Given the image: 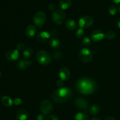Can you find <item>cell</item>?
<instances>
[{"mask_svg":"<svg viewBox=\"0 0 120 120\" xmlns=\"http://www.w3.org/2000/svg\"><path fill=\"white\" fill-rule=\"evenodd\" d=\"M79 57L80 60L84 63H88L93 59V55L90 49L87 48H83L79 53Z\"/></svg>","mask_w":120,"mask_h":120,"instance_id":"5b68a950","label":"cell"},{"mask_svg":"<svg viewBox=\"0 0 120 120\" xmlns=\"http://www.w3.org/2000/svg\"><path fill=\"white\" fill-rule=\"evenodd\" d=\"M91 39L95 42H98L102 41L105 38V34L101 29H96L91 34Z\"/></svg>","mask_w":120,"mask_h":120,"instance_id":"9c48e42d","label":"cell"},{"mask_svg":"<svg viewBox=\"0 0 120 120\" xmlns=\"http://www.w3.org/2000/svg\"><path fill=\"white\" fill-rule=\"evenodd\" d=\"M109 12L110 15H115L117 12V7L114 5H111L109 8Z\"/></svg>","mask_w":120,"mask_h":120,"instance_id":"484cf974","label":"cell"},{"mask_svg":"<svg viewBox=\"0 0 120 120\" xmlns=\"http://www.w3.org/2000/svg\"><path fill=\"white\" fill-rule=\"evenodd\" d=\"M74 103L76 107L81 110H86L88 108V103L87 101L81 97H77L75 100Z\"/></svg>","mask_w":120,"mask_h":120,"instance_id":"30bf717a","label":"cell"},{"mask_svg":"<svg viewBox=\"0 0 120 120\" xmlns=\"http://www.w3.org/2000/svg\"><path fill=\"white\" fill-rule=\"evenodd\" d=\"M36 120H45L44 114H39L36 117Z\"/></svg>","mask_w":120,"mask_h":120,"instance_id":"836d02e7","label":"cell"},{"mask_svg":"<svg viewBox=\"0 0 120 120\" xmlns=\"http://www.w3.org/2000/svg\"><path fill=\"white\" fill-rule=\"evenodd\" d=\"M28 117V113L25 109H21L17 111L16 118L18 120H27Z\"/></svg>","mask_w":120,"mask_h":120,"instance_id":"9a60e30c","label":"cell"},{"mask_svg":"<svg viewBox=\"0 0 120 120\" xmlns=\"http://www.w3.org/2000/svg\"><path fill=\"white\" fill-rule=\"evenodd\" d=\"M100 110V108L99 105L94 104L89 108V113L91 115H97L99 113Z\"/></svg>","mask_w":120,"mask_h":120,"instance_id":"7402d4cb","label":"cell"},{"mask_svg":"<svg viewBox=\"0 0 120 120\" xmlns=\"http://www.w3.org/2000/svg\"><path fill=\"white\" fill-rule=\"evenodd\" d=\"M14 104L16 105H19L22 104V100L19 98H15L14 100Z\"/></svg>","mask_w":120,"mask_h":120,"instance_id":"f546056e","label":"cell"},{"mask_svg":"<svg viewBox=\"0 0 120 120\" xmlns=\"http://www.w3.org/2000/svg\"><path fill=\"white\" fill-rule=\"evenodd\" d=\"M90 120H100L98 118H97V117H94V118H92Z\"/></svg>","mask_w":120,"mask_h":120,"instance_id":"74e56055","label":"cell"},{"mask_svg":"<svg viewBox=\"0 0 120 120\" xmlns=\"http://www.w3.org/2000/svg\"><path fill=\"white\" fill-rule=\"evenodd\" d=\"M118 10H119L120 12V5L119 6V8H118Z\"/></svg>","mask_w":120,"mask_h":120,"instance_id":"f35d334b","label":"cell"},{"mask_svg":"<svg viewBox=\"0 0 120 120\" xmlns=\"http://www.w3.org/2000/svg\"><path fill=\"white\" fill-rule=\"evenodd\" d=\"M32 61L30 60H21L18 63V68L20 70H24L27 67L32 64Z\"/></svg>","mask_w":120,"mask_h":120,"instance_id":"2e32d148","label":"cell"},{"mask_svg":"<svg viewBox=\"0 0 120 120\" xmlns=\"http://www.w3.org/2000/svg\"><path fill=\"white\" fill-rule=\"evenodd\" d=\"M56 85H57V86L58 87L62 88V87L63 86V85H64L63 80H62L61 79L57 81V82H56Z\"/></svg>","mask_w":120,"mask_h":120,"instance_id":"1f68e13d","label":"cell"},{"mask_svg":"<svg viewBox=\"0 0 120 120\" xmlns=\"http://www.w3.org/2000/svg\"><path fill=\"white\" fill-rule=\"evenodd\" d=\"M59 76L60 79L62 80H68L70 77V70L66 67L60 68L59 71Z\"/></svg>","mask_w":120,"mask_h":120,"instance_id":"7c38bea8","label":"cell"},{"mask_svg":"<svg viewBox=\"0 0 120 120\" xmlns=\"http://www.w3.org/2000/svg\"><path fill=\"white\" fill-rule=\"evenodd\" d=\"M19 57V50L17 49L11 50L8 51L6 54V58L9 61H15L18 59Z\"/></svg>","mask_w":120,"mask_h":120,"instance_id":"4fadbf2b","label":"cell"},{"mask_svg":"<svg viewBox=\"0 0 120 120\" xmlns=\"http://www.w3.org/2000/svg\"><path fill=\"white\" fill-rule=\"evenodd\" d=\"M73 96V91L69 87H62L57 89L52 94V100L56 103H63L70 99Z\"/></svg>","mask_w":120,"mask_h":120,"instance_id":"7a4b0ae2","label":"cell"},{"mask_svg":"<svg viewBox=\"0 0 120 120\" xmlns=\"http://www.w3.org/2000/svg\"><path fill=\"white\" fill-rule=\"evenodd\" d=\"M46 19V17L45 14L43 12L39 11L36 12L34 15L33 21L35 25L37 26L38 28H42L45 23Z\"/></svg>","mask_w":120,"mask_h":120,"instance_id":"8992f818","label":"cell"},{"mask_svg":"<svg viewBox=\"0 0 120 120\" xmlns=\"http://www.w3.org/2000/svg\"><path fill=\"white\" fill-rule=\"evenodd\" d=\"M105 120H116L113 117H108L105 118Z\"/></svg>","mask_w":120,"mask_h":120,"instance_id":"e575fe53","label":"cell"},{"mask_svg":"<svg viewBox=\"0 0 120 120\" xmlns=\"http://www.w3.org/2000/svg\"><path fill=\"white\" fill-rule=\"evenodd\" d=\"M116 34H115L114 32L111 31V30H110V31L107 32L105 34V38L106 39L109 40H112L116 38Z\"/></svg>","mask_w":120,"mask_h":120,"instance_id":"cb8c5ba5","label":"cell"},{"mask_svg":"<svg viewBox=\"0 0 120 120\" xmlns=\"http://www.w3.org/2000/svg\"><path fill=\"white\" fill-rule=\"evenodd\" d=\"M41 110L43 114L48 115L53 111V105L51 102L48 100H44L41 103L40 105Z\"/></svg>","mask_w":120,"mask_h":120,"instance_id":"52a82bcc","label":"cell"},{"mask_svg":"<svg viewBox=\"0 0 120 120\" xmlns=\"http://www.w3.org/2000/svg\"><path fill=\"white\" fill-rule=\"evenodd\" d=\"M0 76H1V72H0Z\"/></svg>","mask_w":120,"mask_h":120,"instance_id":"ab89813d","label":"cell"},{"mask_svg":"<svg viewBox=\"0 0 120 120\" xmlns=\"http://www.w3.org/2000/svg\"><path fill=\"white\" fill-rule=\"evenodd\" d=\"M76 89L84 95L91 94L96 91L97 85L94 81L89 78H81L76 82Z\"/></svg>","mask_w":120,"mask_h":120,"instance_id":"6da1fadb","label":"cell"},{"mask_svg":"<svg viewBox=\"0 0 120 120\" xmlns=\"http://www.w3.org/2000/svg\"><path fill=\"white\" fill-rule=\"evenodd\" d=\"M71 0H60L59 2V7L63 10H66L70 8L71 6Z\"/></svg>","mask_w":120,"mask_h":120,"instance_id":"d6986e66","label":"cell"},{"mask_svg":"<svg viewBox=\"0 0 120 120\" xmlns=\"http://www.w3.org/2000/svg\"><path fill=\"white\" fill-rule=\"evenodd\" d=\"M65 26L67 29L70 30H74L77 28V23L75 20L72 19H68L65 22Z\"/></svg>","mask_w":120,"mask_h":120,"instance_id":"e0dca14e","label":"cell"},{"mask_svg":"<svg viewBox=\"0 0 120 120\" xmlns=\"http://www.w3.org/2000/svg\"><path fill=\"white\" fill-rule=\"evenodd\" d=\"M112 2L115 4H119L120 3V0H111Z\"/></svg>","mask_w":120,"mask_h":120,"instance_id":"d590c367","label":"cell"},{"mask_svg":"<svg viewBox=\"0 0 120 120\" xmlns=\"http://www.w3.org/2000/svg\"><path fill=\"white\" fill-rule=\"evenodd\" d=\"M93 23V19L90 16H83L79 20V25L82 29L89 28Z\"/></svg>","mask_w":120,"mask_h":120,"instance_id":"ba28073f","label":"cell"},{"mask_svg":"<svg viewBox=\"0 0 120 120\" xmlns=\"http://www.w3.org/2000/svg\"><path fill=\"white\" fill-rule=\"evenodd\" d=\"M75 120H89V116L86 112H79L75 116Z\"/></svg>","mask_w":120,"mask_h":120,"instance_id":"44dd1931","label":"cell"},{"mask_svg":"<svg viewBox=\"0 0 120 120\" xmlns=\"http://www.w3.org/2000/svg\"><path fill=\"white\" fill-rule=\"evenodd\" d=\"M66 19V15L64 12L59 9H57L53 12L52 15L53 22L56 25L63 23Z\"/></svg>","mask_w":120,"mask_h":120,"instance_id":"277c9868","label":"cell"},{"mask_svg":"<svg viewBox=\"0 0 120 120\" xmlns=\"http://www.w3.org/2000/svg\"><path fill=\"white\" fill-rule=\"evenodd\" d=\"M51 36V34L46 31H41L37 34L36 35V39L38 42L45 43L46 42Z\"/></svg>","mask_w":120,"mask_h":120,"instance_id":"8fae6325","label":"cell"},{"mask_svg":"<svg viewBox=\"0 0 120 120\" xmlns=\"http://www.w3.org/2000/svg\"><path fill=\"white\" fill-rule=\"evenodd\" d=\"M25 45L24 43L23 42H20L18 44L16 45V49L18 50H19V51H21V50H23V49H25Z\"/></svg>","mask_w":120,"mask_h":120,"instance_id":"f1b7e54d","label":"cell"},{"mask_svg":"<svg viewBox=\"0 0 120 120\" xmlns=\"http://www.w3.org/2000/svg\"><path fill=\"white\" fill-rule=\"evenodd\" d=\"M32 54V50L29 48L25 49L23 52V55L25 58H29V57H31Z\"/></svg>","mask_w":120,"mask_h":120,"instance_id":"603a6c76","label":"cell"},{"mask_svg":"<svg viewBox=\"0 0 120 120\" xmlns=\"http://www.w3.org/2000/svg\"><path fill=\"white\" fill-rule=\"evenodd\" d=\"M36 32V28L34 25H29L26 27L25 30V34L26 36L28 38H32L33 36H35Z\"/></svg>","mask_w":120,"mask_h":120,"instance_id":"5bb4252c","label":"cell"},{"mask_svg":"<svg viewBox=\"0 0 120 120\" xmlns=\"http://www.w3.org/2000/svg\"><path fill=\"white\" fill-rule=\"evenodd\" d=\"M48 8H49V10L51 11H55L56 10V5H55L54 4L51 3L49 5V6H48Z\"/></svg>","mask_w":120,"mask_h":120,"instance_id":"d6a6232c","label":"cell"},{"mask_svg":"<svg viewBox=\"0 0 120 120\" xmlns=\"http://www.w3.org/2000/svg\"><path fill=\"white\" fill-rule=\"evenodd\" d=\"M46 120H59V118L56 116L55 115H50L48 116V118H46Z\"/></svg>","mask_w":120,"mask_h":120,"instance_id":"4dcf8cb0","label":"cell"},{"mask_svg":"<svg viewBox=\"0 0 120 120\" xmlns=\"http://www.w3.org/2000/svg\"><path fill=\"white\" fill-rule=\"evenodd\" d=\"M54 58L56 60H59L63 57V53L60 52H56L54 53Z\"/></svg>","mask_w":120,"mask_h":120,"instance_id":"83f0119b","label":"cell"},{"mask_svg":"<svg viewBox=\"0 0 120 120\" xmlns=\"http://www.w3.org/2000/svg\"><path fill=\"white\" fill-rule=\"evenodd\" d=\"M84 35V29H82V28H79L77 30L76 32V35L77 38H80L83 37Z\"/></svg>","mask_w":120,"mask_h":120,"instance_id":"4316f807","label":"cell"},{"mask_svg":"<svg viewBox=\"0 0 120 120\" xmlns=\"http://www.w3.org/2000/svg\"><path fill=\"white\" fill-rule=\"evenodd\" d=\"M36 59L42 65H48L51 62L52 57L49 53L45 50H40L36 54Z\"/></svg>","mask_w":120,"mask_h":120,"instance_id":"3957f363","label":"cell"},{"mask_svg":"<svg viewBox=\"0 0 120 120\" xmlns=\"http://www.w3.org/2000/svg\"><path fill=\"white\" fill-rule=\"evenodd\" d=\"M49 45L53 49H59L60 47V41L56 37H53L49 41Z\"/></svg>","mask_w":120,"mask_h":120,"instance_id":"ac0fdd59","label":"cell"},{"mask_svg":"<svg viewBox=\"0 0 120 120\" xmlns=\"http://www.w3.org/2000/svg\"><path fill=\"white\" fill-rule=\"evenodd\" d=\"M117 26H118V28H119L120 29V19H118V21H117Z\"/></svg>","mask_w":120,"mask_h":120,"instance_id":"8d00e7d4","label":"cell"},{"mask_svg":"<svg viewBox=\"0 0 120 120\" xmlns=\"http://www.w3.org/2000/svg\"><path fill=\"white\" fill-rule=\"evenodd\" d=\"M1 102H2L3 105H4L6 107H11L14 103V101H12V98L7 96H4L2 97V99H1Z\"/></svg>","mask_w":120,"mask_h":120,"instance_id":"ffe728a7","label":"cell"},{"mask_svg":"<svg viewBox=\"0 0 120 120\" xmlns=\"http://www.w3.org/2000/svg\"><path fill=\"white\" fill-rule=\"evenodd\" d=\"M82 44L86 47L90 46L91 44V41L89 38L85 37L82 39Z\"/></svg>","mask_w":120,"mask_h":120,"instance_id":"d4e9b609","label":"cell"}]
</instances>
